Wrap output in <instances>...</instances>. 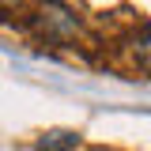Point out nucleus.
I'll use <instances>...</instances> for the list:
<instances>
[{
    "label": "nucleus",
    "mask_w": 151,
    "mask_h": 151,
    "mask_svg": "<svg viewBox=\"0 0 151 151\" xmlns=\"http://www.w3.org/2000/svg\"><path fill=\"white\" fill-rule=\"evenodd\" d=\"M27 23H30V30H34L42 42H57V45H72V42H79V34H83L79 15H76L72 8H64V4H42V8L30 12Z\"/></svg>",
    "instance_id": "nucleus-1"
},
{
    "label": "nucleus",
    "mask_w": 151,
    "mask_h": 151,
    "mask_svg": "<svg viewBox=\"0 0 151 151\" xmlns=\"http://www.w3.org/2000/svg\"><path fill=\"white\" fill-rule=\"evenodd\" d=\"M79 140H83V136H79L76 129H49V132L38 136L34 147H38V151H76V147H79Z\"/></svg>",
    "instance_id": "nucleus-2"
},
{
    "label": "nucleus",
    "mask_w": 151,
    "mask_h": 151,
    "mask_svg": "<svg viewBox=\"0 0 151 151\" xmlns=\"http://www.w3.org/2000/svg\"><path fill=\"white\" fill-rule=\"evenodd\" d=\"M125 49H129V57L140 64V68H147V72H151V27L136 30V34L125 42Z\"/></svg>",
    "instance_id": "nucleus-3"
}]
</instances>
